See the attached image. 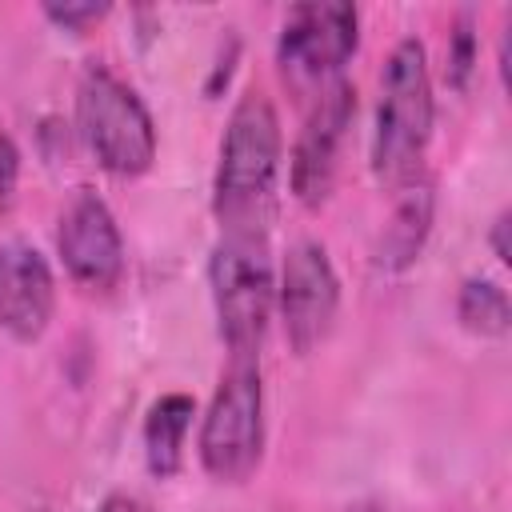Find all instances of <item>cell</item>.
I'll return each mask as SVG.
<instances>
[{
  "instance_id": "1",
  "label": "cell",
  "mask_w": 512,
  "mask_h": 512,
  "mask_svg": "<svg viewBox=\"0 0 512 512\" xmlns=\"http://www.w3.org/2000/svg\"><path fill=\"white\" fill-rule=\"evenodd\" d=\"M280 116L268 92L248 88L232 112L228 128L220 136V160L212 176V212L224 232H264L276 204V180H280Z\"/></svg>"
},
{
  "instance_id": "2",
  "label": "cell",
  "mask_w": 512,
  "mask_h": 512,
  "mask_svg": "<svg viewBox=\"0 0 512 512\" xmlns=\"http://www.w3.org/2000/svg\"><path fill=\"white\" fill-rule=\"evenodd\" d=\"M436 124L428 52L416 36L392 44L380 72V100L372 120V172L388 188H404L420 176Z\"/></svg>"
},
{
  "instance_id": "3",
  "label": "cell",
  "mask_w": 512,
  "mask_h": 512,
  "mask_svg": "<svg viewBox=\"0 0 512 512\" xmlns=\"http://www.w3.org/2000/svg\"><path fill=\"white\" fill-rule=\"evenodd\" d=\"M216 332L232 356H256L276 308V268L264 232H224L208 252Z\"/></svg>"
},
{
  "instance_id": "4",
  "label": "cell",
  "mask_w": 512,
  "mask_h": 512,
  "mask_svg": "<svg viewBox=\"0 0 512 512\" xmlns=\"http://www.w3.org/2000/svg\"><path fill=\"white\" fill-rule=\"evenodd\" d=\"M76 132L112 176H144L156 160V124L140 92L108 64H88L76 80Z\"/></svg>"
},
{
  "instance_id": "5",
  "label": "cell",
  "mask_w": 512,
  "mask_h": 512,
  "mask_svg": "<svg viewBox=\"0 0 512 512\" xmlns=\"http://www.w3.org/2000/svg\"><path fill=\"white\" fill-rule=\"evenodd\" d=\"M200 468L216 484H244L264 460V376L256 356H232L196 436Z\"/></svg>"
},
{
  "instance_id": "6",
  "label": "cell",
  "mask_w": 512,
  "mask_h": 512,
  "mask_svg": "<svg viewBox=\"0 0 512 512\" xmlns=\"http://www.w3.org/2000/svg\"><path fill=\"white\" fill-rule=\"evenodd\" d=\"M360 44V12L344 0L292 4L280 20L276 64L292 88H324L340 80V68Z\"/></svg>"
},
{
  "instance_id": "7",
  "label": "cell",
  "mask_w": 512,
  "mask_h": 512,
  "mask_svg": "<svg viewBox=\"0 0 512 512\" xmlns=\"http://www.w3.org/2000/svg\"><path fill=\"white\" fill-rule=\"evenodd\" d=\"M276 304L292 352L308 356L328 340L340 312V276L320 240H296L288 248L276 284Z\"/></svg>"
},
{
  "instance_id": "8",
  "label": "cell",
  "mask_w": 512,
  "mask_h": 512,
  "mask_svg": "<svg viewBox=\"0 0 512 512\" xmlns=\"http://www.w3.org/2000/svg\"><path fill=\"white\" fill-rule=\"evenodd\" d=\"M352 116H356L352 80L340 76L316 92V100L300 124V136L292 144V156H288V188L304 208H320L328 200Z\"/></svg>"
},
{
  "instance_id": "9",
  "label": "cell",
  "mask_w": 512,
  "mask_h": 512,
  "mask_svg": "<svg viewBox=\"0 0 512 512\" xmlns=\"http://www.w3.org/2000/svg\"><path fill=\"white\" fill-rule=\"evenodd\" d=\"M56 252L64 272L84 292H112L124 280V236L112 208L92 192L76 188L56 224Z\"/></svg>"
},
{
  "instance_id": "10",
  "label": "cell",
  "mask_w": 512,
  "mask_h": 512,
  "mask_svg": "<svg viewBox=\"0 0 512 512\" xmlns=\"http://www.w3.org/2000/svg\"><path fill=\"white\" fill-rule=\"evenodd\" d=\"M56 308V280L48 256L28 240L0 244V332L20 344L44 336Z\"/></svg>"
},
{
  "instance_id": "11",
  "label": "cell",
  "mask_w": 512,
  "mask_h": 512,
  "mask_svg": "<svg viewBox=\"0 0 512 512\" xmlns=\"http://www.w3.org/2000/svg\"><path fill=\"white\" fill-rule=\"evenodd\" d=\"M432 216H436V196H432V184L428 180H408L372 244V264L380 272H404L420 252H424V240L432 232Z\"/></svg>"
},
{
  "instance_id": "12",
  "label": "cell",
  "mask_w": 512,
  "mask_h": 512,
  "mask_svg": "<svg viewBox=\"0 0 512 512\" xmlns=\"http://www.w3.org/2000/svg\"><path fill=\"white\" fill-rule=\"evenodd\" d=\"M192 416H196V400L188 392H164L148 404L140 424V444H144V464L156 480H172L184 468V440Z\"/></svg>"
},
{
  "instance_id": "13",
  "label": "cell",
  "mask_w": 512,
  "mask_h": 512,
  "mask_svg": "<svg viewBox=\"0 0 512 512\" xmlns=\"http://www.w3.org/2000/svg\"><path fill=\"white\" fill-rule=\"evenodd\" d=\"M456 320L472 336H504L512 328L508 292L488 276H468L456 292Z\"/></svg>"
},
{
  "instance_id": "14",
  "label": "cell",
  "mask_w": 512,
  "mask_h": 512,
  "mask_svg": "<svg viewBox=\"0 0 512 512\" xmlns=\"http://www.w3.org/2000/svg\"><path fill=\"white\" fill-rule=\"evenodd\" d=\"M472 64H476L472 16H468V12H460V16H456V24H452V36H448V84H452V88H468Z\"/></svg>"
},
{
  "instance_id": "15",
  "label": "cell",
  "mask_w": 512,
  "mask_h": 512,
  "mask_svg": "<svg viewBox=\"0 0 512 512\" xmlns=\"http://www.w3.org/2000/svg\"><path fill=\"white\" fill-rule=\"evenodd\" d=\"M44 16L64 28V32H84L92 28L96 20L108 16V4H96V0H64V4H44Z\"/></svg>"
},
{
  "instance_id": "16",
  "label": "cell",
  "mask_w": 512,
  "mask_h": 512,
  "mask_svg": "<svg viewBox=\"0 0 512 512\" xmlns=\"http://www.w3.org/2000/svg\"><path fill=\"white\" fill-rule=\"evenodd\" d=\"M16 184H20V148L16 140L0 128V220L8 216L12 200H16Z\"/></svg>"
},
{
  "instance_id": "17",
  "label": "cell",
  "mask_w": 512,
  "mask_h": 512,
  "mask_svg": "<svg viewBox=\"0 0 512 512\" xmlns=\"http://www.w3.org/2000/svg\"><path fill=\"white\" fill-rule=\"evenodd\" d=\"M512 216H508V208L504 212H496V220H492V228H488V244H492V256L500 260V264H512V248H508V224Z\"/></svg>"
},
{
  "instance_id": "18",
  "label": "cell",
  "mask_w": 512,
  "mask_h": 512,
  "mask_svg": "<svg viewBox=\"0 0 512 512\" xmlns=\"http://www.w3.org/2000/svg\"><path fill=\"white\" fill-rule=\"evenodd\" d=\"M96 512H144V504L136 496H128V492H108Z\"/></svg>"
},
{
  "instance_id": "19",
  "label": "cell",
  "mask_w": 512,
  "mask_h": 512,
  "mask_svg": "<svg viewBox=\"0 0 512 512\" xmlns=\"http://www.w3.org/2000/svg\"><path fill=\"white\" fill-rule=\"evenodd\" d=\"M40 512H52V508H40Z\"/></svg>"
}]
</instances>
